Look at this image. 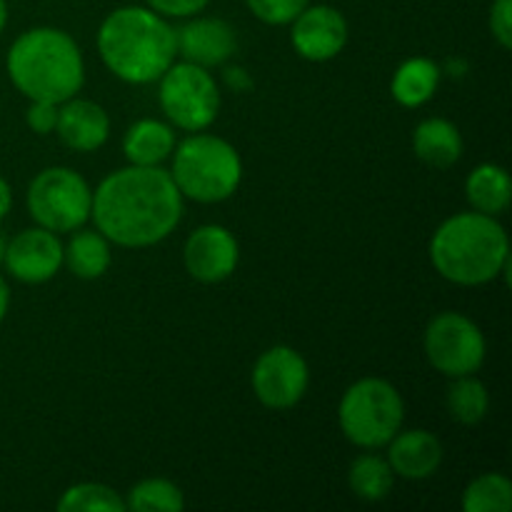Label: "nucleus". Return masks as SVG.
Masks as SVG:
<instances>
[{
    "label": "nucleus",
    "mask_w": 512,
    "mask_h": 512,
    "mask_svg": "<svg viewBox=\"0 0 512 512\" xmlns=\"http://www.w3.org/2000/svg\"><path fill=\"white\" fill-rule=\"evenodd\" d=\"M448 410L463 425L483 423L490 410L488 388L475 375L453 378V383L448 388Z\"/></svg>",
    "instance_id": "5701e85b"
},
{
    "label": "nucleus",
    "mask_w": 512,
    "mask_h": 512,
    "mask_svg": "<svg viewBox=\"0 0 512 512\" xmlns=\"http://www.w3.org/2000/svg\"><path fill=\"white\" fill-rule=\"evenodd\" d=\"M250 13L268 25H290L310 0H245Z\"/></svg>",
    "instance_id": "bb28decb"
},
{
    "label": "nucleus",
    "mask_w": 512,
    "mask_h": 512,
    "mask_svg": "<svg viewBox=\"0 0 512 512\" xmlns=\"http://www.w3.org/2000/svg\"><path fill=\"white\" fill-rule=\"evenodd\" d=\"M60 512H125V500L118 490L103 483H78L58 500Z\"/></svg>",
    "instance_id": "a878e982"
},
{
    "label": "nucleus",
    "mask_w": 512,
    "mask_h": 512,
    "mask_svg": "<svg viewBox=\"0 0 512 512\" xmlns=\"http://www.w3.org/2000/svg\"><path fill=\"white\" fill-rule=\"evenodd\" d=\"M55 133L70 150L93 153V150L103 148L108 140L110 118L103 105L85 98H70L58 105Z\"/></svg>",
    "instance_id": "2eb2a0df"
},
{
    "label": "nucleus",
    "mask_w": 512,
    "mask_h": 512,
    "mask_svg": "<svg viewBox=\"0 0 512 512\" xmlns=\"http://www.w3.org/2000/svg\"><path fill=\"white\" fill-rule=\"evenodd\" d=\"M210 0H145L150 10H155L163 18H193L208 8Z\"/></svg>",
    "instance_id": "c756f323"
},
{
    "label": "nucleus",
    "mask_w": 512,
    "mask_h": 512,
    "mask_svg": "<svg viewBox=\"0 0 512 512\" xmlns=\"http://www.w3.org/2000/svg\"><path fill=\"white\" fill-rule=\"evenodd\" d=\"M5 250H8V238H5V233L0 230V265H3L5 260Z\"/></svg>",
    "instance_id": "f704fd0d"
},
{
    "label": "nucleus",
    "mask_w": 512,
    "mask_h": 512,
    "mask_svg": "<svg viewBox=\"0 0 512 512\" xmlns=\"http://www.w3.org/2000/svg\"><path fill=\"white\" fill-rule=\"evenodd\" d=\"M25 123L33 133L48 135L55 130L58 123V105L48 103V100H30L28 113H25Z\"/></svg>",
    "instance_id": "c85d7f7f"
},
{
    "label": "nucleus",
    "mask_w": 512,
    "mask_h": 512,
    "mask_svg": "<svg viewBox=\"0 0 512 512\" xmlns=\"http://www.w3.org/2000/svg\"><path fill=\"white\" fill-rule=\"evenodd\" d=\"M98 53L115 78L148 85L175 63V28L148 5H123L98 28Z\"/></svg>",
    "instance_id": "f03ea898"
},
{
    "label": "nucleus",
    "mask_w": 512,
    "mask_h": 512,
    "mask_svg": "<svg viewBox=\"0 0 512 512\" xmlns=\"http://www.w3.org/2000/svg\"><path fill=\"white\" fill-rule=\"evenodd\" d=\"M413 150L430 168H453L463 155V135L450 120L425 118L413 133Z\"/></svg>",
    "instance_id": "f3484780"
},
{
    "label": "nucleus",
    "mask_w": 512,
    "mask_h": 512,
    "mask_svg": "<svg viewBox=\"0 0 512 512\" xmlns=\"http://www.w3.org/2000/svg\"><path fill=\"white\" fill-rule=\"evenodd\" d=\"M173 175L180 195L195 203H223L243 180V160L225 138L193 133L175 145Z\"/></svg>",
    "instance_id": "39448f33"
},
{
    "label": "nucleus",
    "mask_w": 512,
    "mask_h": 512,
    "mask_svg": "<svg viewBox=\"0 0 512 512\" xmlns=\"http://www.w3.org/2000/svg\"><path fill=\"white\" fill-rule=\"evenodd\" d=\"M395 483V473L390 468L388 458H380L375 453H363L350 463L348 485L353 495L368 503H380L390 495Z\"/></svg>",
    "instance_id": "4be33fe9"
},
{
    "label": "nucleus",
    "mask_w": 512,
    "mask_h": 512,
    "mask_svg": "<svg viewBox=\"0 0 512 512\" xmlns=\"http://www.w3.org/2000/svg\"><path fill=\"white\" fill-rule=\"evenodd\" d=\"M10 208H13V190H10L8 180L0 178V220H5Z\"/></svg>",
    "instance_id": "7c9ffc66"
},
{
    "label": "nucleus",
    "mask_w": 512,
    "mask_h": 512,
    "mask_svg": "<svg viewBox=\"0 0 512 512\" xmlns=\"http://www.w3.org/2000/svg\"><path fill=\"white\" fill-rule=\"evenodd\" d=\"M185 20L188 23L175 28V48L180 58L200 68H215L233 58L238 48L233 25L225 23L223 18H198V15Z\"/></svg>",
    "instance_id": "4468645a"
},
{
    "label": "nucleus",
    "mask_w": 512,
    "mask_h": 512,
    "mask_svg": "<svg viewBox=\"0 0 512 512\" xmlns=\"http://www.w3.org/2000/svg\"><path fill=\"white\" fill-rule=\"evenodd\" d=\"M73 238L63 248V265L80 280H98L113 263L110 240L100 230H73Z\"/></svg>",
    "instance_id": "aec40b11"
},
{
    "label": "nucleus",
    "mask_w": 512,
    "mask_h": 512,
    "mask_svg": "<svg viewBox=\"0 0 512 512\" xmlns=\"http://www.w3.org/2000/svg\"><path fill=\"white\" fill-rule=\"evenodd\" d=\"M490 33L500 48H512V0H493L490 5Z\"/></svg>",
    "instance_id": "cd10ccee"
},
{
    "label": "nucleus",
    "mask_w": 512,
    "mask_h": 512,
    "mask_svg": "<svg viewBox=\"0 0 512 512\" xmlns=\"http://www.w3.org/2000/svg\"><path fill=\"white\" fill-rule=\"evenodd\" d=\"M25 203H28L30 218L40 228L53 230V233H73L90 220L93 190L80 173L63 165H53V168L40 170L30 180Z\"/></svg>",
    "instance_id": "0eeeda50"
},
{
    "label": "nucleus",
    "mask_w": 512,
    "mask_h": 512,
    "mask_svg": "<svg viewBox=\"0 0 512 512\" xmlns=\"http://www.w3.org/2000/svg\"><path fill=\"white\" fill-rule=\"evenodd\" d=\"M240 248L235 235L223 225H200L190 233L183 248V263L198 283H223L235 273Z\"/></svg>",
    "instance_id": "f8f14e48"
},
{
    "label": "nucleus",
    "mask_w": 512,
    "mask_h": 512,
    "mask_svg": "<svg viewBox=\"0 0 512 512\" xmlns=\"http://www.w3.org/2000/svg\"><path fill=\"white\" fill-rule=\"evenodd\" d=\"M125 508L135 512H180L185 508V498L173 480L145 478L130 488Z\"/></svg>",
    "instance_id": "b1692460"
},
{
    "label": "nucleus",
    "mask_w": 512,
    "mask_h": 512,
    "mask_svg": "<svg viewBox=\"0 0 512 512\" xmlns=\"http://www.w3.org/2000/svg\"><path fill=\"white\" fill-rule=\"evenodd\" d=\"M95 230L120 248H150L183 218V195L170 170L128 165L100 180L90 210Z\"/></svg>",
    "instance_id": "f257e3e1"
},
{
    "label": "nucleus",
    "mask_w": 512,
    "mask_h": 512,
    "mask_svg": "<svg viewBox=\"0 0 512 512\" xmlns=\"http://www.w3.org/2000/svg\"><path fill=\"white\" fill-rule=\"evenodd\" d=\"M253 393L268 410H290L305 398L310 370L303 355L288 345H273L253 365Z\"/></svg>",
    "instance_id": "9d476101"
},
{
    "label": "nucleus",
    "mask_w": 512,
    "mask_h": 512,
    "mask_svg": "<svg viewBox=\"0 0 512 512\" xmlns=\"http://www.w3.org/2000/svg\"><path fill=\"white\" fill-rule=\"evenodd\" d=\"M385 448L393 473L405 480L433 478L443 463V445L428 430H398Z\"/></svg>",
    "instance_id": "dca6fc26"
},
{
    "label": "nucleus",
    "mask_w": 512,
    "mask_h": 512,
    "mask_svg": "<svg viewBox=\"0 0 512 512\" xmlns=\"http://www.w3.org/2000/svg\"><path fill=\"white\" fill-rule=\"evenodd\" d=\"M8 78L28 100L65 103L85 83V63L73 35L60 28H30L13 40L5 58Z\"/></svg>",
    "instance_id": "20e7f679"
},
{
    "label": "nucleus",
    "mask_w": 512,
    "mask_h": 512,
    "mask_svg": "<svg viewBox=\"0 0 512 512\" xmlns=\"http://www.w3.org/2000/svg\"><path fill=\"white\" fill-rule=\"evenodd\" d=\"M3 268L25 285L48 283L63 268V243L58 233L40 225L20 230L15 238L8 240Z\"/></svg>",
    "instance_id": "9b49d317"
},
{
    "label": "nucleus",
    "mask_w": 512,
    "mask_h": 512,
    "mask_svg": "<svg viewBox=\"0 0 512 512\" xmlns=\"http://www.w3.org/2000/svg\"><path fill=\"white\" fill-rule=\"evenodd\" d=\"M405 403L398 388L383 378H363L343 393L338 423L345 440L363 450H378L403 428Z\"/></svg>",
    "instance_id": "423d86ee"
},
{
    "label": "nucleus",
    "mask_w": 512,
    "mask_h": 512,
    "mask_svg": "<svg viewBox=\"0 0 512 512\" xmlns=\"http://www.w3.org/2000/svg\"><path fill=\"white\" fill-rule=\"evenodd\" d=\"M173 125L155 118H143L128 128L123 138V153L130 165H160L173 155Z\"/></svg>",
    "instance_id": "a211bd4d"
},
{
    "label": "nucleus",
    "mask_w": 512,
    "mask_h": 512,
    "mask_svg": "<svg viewBox=\"0 0 512 512\" xmlns=\"http://www.w3.org/2000/svg\"><path fill=\"white\" fill-rule=\"evenodd\" d=\"M440 65L430 58H410L395 70L390 93L403 108H420L435 95L440 85Z\"/></svg>",
    "instance_id": "412c9836"
},
{
    "label": "nucleus",
    "mask_w": 512,
    "mask_h": 512,
    "mask_svg": "<svg viewBox=\"0 0 512 512\" xmlns=\"http://www.w3.org/2000/svg\"><path fill=\"white\" fill-rule=\"evenodd\" d=\"M5 25H8V3L0 0V33L5 30Z\"/></svg>",
    "instance_id": "72a5a7b5"
},
{
    "label": "nucleus",
    "mask_w": 512,
    "mask_h": 512,
    "mask_svg": "<svg viewBox=\"0 0 512 512\" xmlns=\"http://www.w3.org/2000/svg\"><path fill=\"white\" fill-rule=\"evenodd\" d=\"M423 348L428 363L448 378L475 375L485 363L483 330L468 315L453 310H445L430 320Z\"/></svg>",
    "instance_id": "1a4fd4ad"
},
{
    "label": "nucleus",
    "mask_w": 512,
    "mask_h": 512,
    "mask_svg": "<svg viewBox=\"0 0 512 512\" xmlns=\"http://www.w3.org/2000/svg\"><path fill=\"white\" fill-rule=\"evenodd\" d=\"M512 483L500 473L478 475L463 493L465 512H510Z\"/></svg>",
    "instance_id": "393cba45"
},
{
    "label": "nucleus",
    "mask_w": 512,
    "mask_h": 512,
    "mask_svg": "<svg viewBox=\"0 0 512 512\" xmlns=\"http://www.w3.org/2000/svg\"><path fill=\"white\" fill-rule=\"evenodd\" d=\"M225 80H228V83L233 85L235 90H243V88H248V85H250L248 73H245L243 68H228V70H225Z\"/></svg>",
    "instance_id": "2f4dec72"
},
{
    "label": "nucleus",
    "mask_w": 512,
    "mask_h": 512,
    "mask_svg": "<svg viewBox=\"0 0 512 512\" xmlns=\"http://www.w3.org/2000/svg\"><path fill=\"white\" fill-rule=\"evenodd\" d=\"M433 268L463 288L493 283L510 273V240L493 215L458 213L445 220L430 240Z\"/></svg>",
    "instance_id": "7ed1b4c3"
},
{
    "label": "nucleus",
    "mask_w": 512,
    "mask_h": 512,
    "mask_svg": "<svg viewBox=\"0 0 512 512\" xmlns=\"http://www.w3.org/2000/svg\"><path fill=\"white\" fill-rule=\"evenodd\" d=\"M290 25V43L295 53L310 63L333 60L348 45V20L333 5H305L303 13Z\"/></svg>",
    "instance_id": "ddd939ff"
},
{
    "label": "nucleus",
    "mask_w": 512,
    "mask_h": 512,
    "mask_svg": "<svg viewBox=\"0 0 512 512\" xmlns=\"http://www.w3.org/2000/svg\"><path fill=\"white\" fill-rule=\"evenodd\" d=\"M8 308H10V288H8V280H5L3 273H0V323H3L5 315H8Z\"/></svg>",
    "instance_id": "473e14b6"
},
{
    "label": "nucleus",
    "mask_w": 512,
    "mask_h": 512,
    "mask_svg": "<svg viewBox=\"0 0 512 512\" xmlns=\"http://www.w3.org/2000/svg\"><path fill=\"white\" fill-rule=\"evenodd\" d=\"M160 108L173 128L185 133H200L210 128L220 113V90L208 68L188 63H173L160 75Z\"/></svg>",
    "instance_id": "6e6552de"
},
{
    "label": "nucleus",
    "mask_w": 512,
    "mask_h": 512,
    "mask_svg": "<svg viewBox=\"0 0 512 512\" xmlns=\"http://www.w3.org/2000/svg\"><path fill=\"white\" fill-rule=\"evenodd\" d=\"M465 198L473 205V210L485 215H503L510 208L512 183L503 165L483 163L468 175L465 180Z\"/></svg>",
    "instance_id": "6ab92c4d"
}]
</instances>
